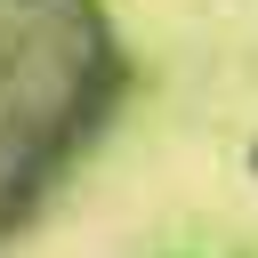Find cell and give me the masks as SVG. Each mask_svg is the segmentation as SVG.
Wrapping results in <instances>:
<instances>
[{"label":"cell","instance_id":"1","mask_svg":"<svg viewBox=\"0 0 258 258\" xmlns=\"http://www.w3.org/2000/svg\"><path fill=\"white\" fill-rule=\"evenodd\" d=\"M129 89L105 0H0V250L105 145Z\"/></svg>","mask_w":258,"mask_h":258},{"label":"cell","instance_id":"2","mask_svg":"<svg viewBox=\"0 0 258 258\" xmlns=\"http://www.w3.org/2000/svg\"><path fill=\"white\" fill-rule=\"evenodd\" d=\"M250 177H258V137H250Z\"/></svg>","mask_w":258,"mask_h":258}]
</instances>
